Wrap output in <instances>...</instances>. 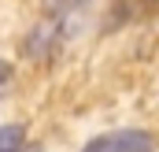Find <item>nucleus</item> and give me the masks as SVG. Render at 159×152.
<instances>
[{
	"mask_svg": "<svg viewBox=\"0 0 159 152\" xmlns=\"http://www.w3.org/2000/svg\"><path fill=\"white\" fill-rule=\"evenodd\" d=\"M156 137L148 130H115V134H100L93 137L81 152H152Z\"/></svg>",
	"mask_w": 159,
	"mask_h": 152,
	"instance_id": "1",
	"label": "nucleus"
},
{
	"mask_svg": "<svg viewBox=\"0 0 159 152\" xmlns=\"http://www.w3.org/2000/svg\"><path fill=\"white\" fill-rule=\"evenodd\" d=\"M7 78H11V67H7V63H4V59H0V85H4V82H7Z\"/></svg>",
	"mask_w": 159,
	"mask_h": 152,
	"instance_id": "5",
	"label": "nucleus"
},
{
	"mask_svg": "<svg viewBox=\"0 0 159 152\" xmlns=\"http://www.w3.org/2000/svg\"><path fill=\"white\" fill-rule=\"evenodd\" d=\"M59 41H63V30H59V22H37L34 30H30V37L22 41V52L30 56V59H48L56 48H59Z\"/></svg>",
	"mask_w": 159,
	"mask_h": 152,
	"instance_id": "2",
	"label": "nucleus"
},
{
	"mask_svg": "<svg viewBox=\"0 0 159 152\" xmlns=\"http://www.w3.org/2000/svg\"><path fill=\"white\" fill-rule=\"evenodd\" d=\"M26 130L22 126H0V152H22Z\"/></svg>",
	"mask_w": 159,
	"mask_h": 152,
	"instance_id": "3",
	"label": "nucleus"
},
{
	"mask_svg": "<svg viewBox=\"0 0 159 152\" xmlns=\"http://www.w3.org/2000/svg\"><path fill=\"white\" fill-rule=\"evenodd\" d=\"M141 11L144 15H159V0H141Z\"/></svg>",
	"mask_w": 159,
	"mask_h": 152,
	"instance_id": "4",
	"label": "nucleus"
},
{
	"mask_svg": "<svg viewBox=\"0 0 159 152\" xmlns=\"http://www.w3.org/2000/svg\"><path fill=\"white\" fill-rule=\"evenodd\" d=\"M22 152H41V149H22Z\"/></svg>",
	"mask_w": 159,
	"mask_h": 152,
	"instance_id": "6",
	"label": "nucleus"
}]
</instances>
